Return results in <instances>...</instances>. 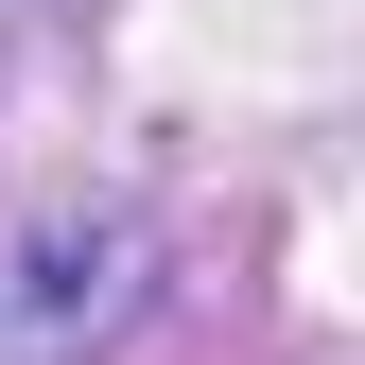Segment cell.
Segmentation results:
<instances>
[{
  "instance_id": "1",
  "label": "cell",
  "mask_w": 365,
  "mask_h": 365,
  "mask_svg": "<svg viewBox=\"0 0 365 365\" xmlns=\"http://www.w3.org/2000/svg\"><path fill=\"white\" fill-rule=\"evenodd\" d=\"M140 279H157L140 209H35V226H0V365H87L140 313Z\"/></svg>"
}]
</instances>
